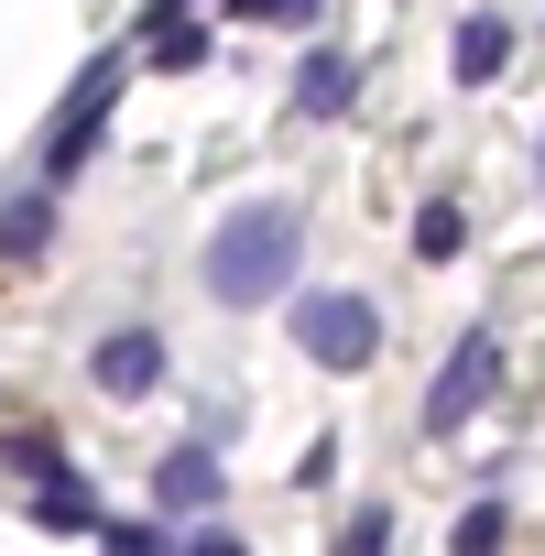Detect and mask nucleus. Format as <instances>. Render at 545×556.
I'll return each instance as SVG.
<instances>
[{"label": "nucleus", "mask_w": 545, "mask_h": 556, "mask_svg": "<svg viewBox=\"0 0 545 556\" xmlns=\"http://www.w3.org/2000/svg\"><path fill=\"white\" fill-rule=\"evenodd\" d=\"M306 262V207H284V197H251V207H229L218 218V240H207V295L218 306H272L284 295V273Z\"/></svg>", "instance_id": "1"}, {"label": "nucleus", "mask_w": 545, "mask_h": 556, "mask_svg": "<svg viewBox=\"0 0 545 556\" xmlns=\"http://www.w3.org/2000/svg\"><path fill=\"white\" fill-rule=\"evenodd\" d=\"M284 328H295V350L317 371H371V350H382V306L371 295H295Z\"/></svg>", "instance_id": "2"}, {"label": "nucleus", "mask_w": 545, "mask_h": 556, "mask_svg": "<svg viewBox=\"0 0 545 556\" xmlns=\"http://www.w3.org/2000/svg\"><path fill=\"white\" fill-rule=\"evenodd\" d=\"M110 99H121V55H99L77 88H66V110H55V131H45V153H34V186H66L77 164H88V142L110 131Z\"/></svg>", "instance_id": "3"}, {"label": "nucleus", "mask_w": 545, "mask_h": 556, "mask_svg": "<svg viewBox=\"0 0 545 556\" xmlns=\"http://www.w3.org/2000/svg\"><path fill=\"white\" fill-rule=\"evenodd\" d=\"M491 393H502V339H491V328H469V339L447 350V371L426 382V437H458Z\"/></svg>", "instance_id": "4"}, {"label": "nucleus", "mask_w": 545, "mask_h": 556, "mask_svg": "<svg viewBox=\"0 0 545 556\" xmlns=\"http://www.w3.org/2000/svg\"><path fill=\"white\" fill-rule=\"evenodd\" d=\"M88 382H99L110 404H142V393L164 382V339H153V328H110V339L88 350Z\"/></svg>", "instance_id": "5"}, {"label": "nucleus", "mask_w": 545, "mask_h": 556, "mask_svg": "<svg viewBox=\"0 0 545 556\" xmlns=\"http://www.w3.org/2000/svg\"><path fill=\"white\" fill-rule=\"evenodd\" d=\"M350 99H360V66H350L339 45H317V55L295 66V121H339Z\"/></svg>", "instance_id": "6"}, {"label": "nucleus", "mask_w": 545, "mask_h": 556, "mask_svg": "<svg viewBox=\"0 0 545 556\" xmlns=\"http://www.w3.org/2000/svg\"><path fill=\"white\" fill-rule=\"evenodd\" d=\"M229 480H218V447H164V469H153V502L164 513H207Z\"/></svg>", "instance_id": "7"}, {"label": "nucleus", "mask_w": 545, "mask_h": 556, "mask_svg": "<svg viewBox=\"0 0 545 556\" xmlns=\"http://www.w3.org/2000/svg\"><path fill=\"white\" fill-rule=\"evenodd\" d=\"M447 66H458V88H480V77H502V66H512V23H491V12H469V23H458V45H447Z\"/></svg>", "instance_id": "8"}, {"label": "nucleus", "mask_w": 545, "mask_h": 556, "mask_svg": "<svg viewBox=\"0 0 545 556\" xmlns=\"http://www.w3.org/2000/svg\"><path fill=\"white\" fill-rule=\"evenodd\" d=\"M458 251H469V207L458 197H426L415 207V262H458Z\"/></svg>", "instance_id": "9"}, {"label": "nucleus", "mask_w": 545, "mask_h": 556, "mask_svg": "<svg viewBox=\"0 0 545 556\" xmlns=\"http://www.w3.org/2000/svg\"><path fill=\"white\" fill-rule=\"evenodd\" d=\"M45 240H55V197H45V186H23V197H12V273H34V262H45Z\"/></svg>", "instance_id": "10"}, {"label": "nucleus", "mask_w": 545, "mask_h": 556, "mask_svg": "<svg viewBox=\"0 0 545 556\" xmlns=\"http://www.w3.org/2000/svg\"><path fill=\"white\" fill-rule=\"evenodd\" d=\"M12 469H23L34 491H77V469H66V447H55V437H34V426H12Z\"/></svg>", "instance_id": "11"}, {"label": "nucleus", "mask_w": 545, "mask_h": 556, "mask_svg": "<svg viewBox=\"0 0 545 556\" xmlns=\"http://www.w3.org/2000/svg\"><path fill=\"white\" fill-rule=\"evenodd\" d=\"M502 534H512V523H502V502H469L447 545H458V556H502Z\"/></svg>", "instance_id": "12"}, {"label": "nucleus", "mask_w": 545, "mask_h": 556, "mask_svg": "<svg viewBox=\"0 0 545 556\" xmlns=\"http://www.w3.org/2000/svg\"><path fill=\"white\" fill-rule=\"evenodd\" d=\"M34 523H55V534H88L99 513H88V491H34ZM110 534V523H99Z\"/></svg>", "instance_id": "13"}, {"label": "nucleus", "mask_w": 545, "mask_h": 556, "mask_svg": "<svg viewBox=\"0 0 545 556\" xmlns=\"http://www.w3.org/2000/svg\"><path fill=\"white\" fill-rule=\"evenodd\" d=\"M339 556H393V513H382V502L350 513V523H339Z\"/></svg>", "instance_id": "14"}, {"label": "nucleus", "mask_w": 545, "mask_h": 556, "mask_svg": "<svg viewBox=\"0 0 545 556\" xmlns=\"http://www.w3.org/2000/svg\"><path fill=\"white\" fill-rule=\"evenodd\" d=\"M328 0H240V23H272V34H306Z\"/></svg>", "instance_id": "15"}, {"label": "nucleus", "mask_w": 545, "mask_h": 556, "mask_svg": "<svg viewBox=\"0 0 545 556\" xmlns=\"http://www.w3.org/2000/svg\"><path fill=\"white\" fill-rule=\"evenodd\" d=\"M197 55H207V34H197V23H153V66H175V77H186Z\"/></svg>", "instance_id": "16"}, {"label": "nucleus", "mask_w": 545, "mask_h": 556, "mask_svg": "<svg viewBox=\"0 0 545 556\" xmlns=\"http://www.w3.org/2000/svg\"><path fill=\"white\" fill-rule=\"evenodd\" d=\"M99 556H186V545H164L153 523H110V534H99Z\"/></svg>", "instance_id": "17"}, {"label": "nucleus", "mask_w": 545, "mask_h": 556, "mask_svg": "<svg viewBox=\"0 0 545 556\" xmlns=\"http://www.w3.org/2000/svg\"><path fill=\"white\" fill-rule=\"evenodd\" d=\"M186 556H240V534H186Z\"/></svg>", "instance_id": "18"}]
</instances>
